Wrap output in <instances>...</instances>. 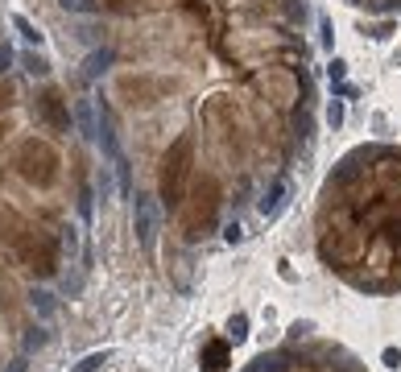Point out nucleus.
Returning a JSON list of instances; mask_svg holds the SVG:
<instances>
[{
    "label": "nucleus",
    "instance_id": "nucleus-1",
    "mask_svg": "<svg viewBox=\"0 0 401 372\" xmlns=\"http://www.w3.org/2000/svg\"><path fill=\"white\" fill-rule=\"evenodd\" d=\"M83 46L96 141L145 244L273 219L315 154L310 0H54Z\"/></svg>",
    "mask_w": 401,
    "mask_h": 372
},
{
    "label": "nucleus",
    "instance_id": "nucleus-2",
    "mask_svg": "<svg viewBox=\"0 0 401 372\" xmlns=\"http://www.w3.org/2000/svg\"><path fill=\"white\" fill-rule=\"evenodd\" d=\"M315 253L356 294H401V145L368 141L335 161L315 198Z\"/></svg>",
    "mask_w": 401,
    "mask_h": 372
},
{
    "label": "nucleus",
    "instance_id": "nucleus-3",
    "mask_svg": "<svg viewBox=\"0 0 401 372\" xmlns=\"http://www.w3.org/2000/svg\"><path fill=\"white\" fill-rule=\"evenodd\" d=\"M236 372H368L360 356L323 335H294L257 352Z\"/></svg>",
    "mask_w": 401,
    "mask_h": 372
},
{
    "label": "nucleus",
    "instance_id": "nucleus-4",
    "mask_svg": "<svg viewBox=\"0 0 401 372\" xmlns=\"http://www.w3.org/2000/svg\"><path fill=\"white\" fill-rule=\"evenodd\" d=\"M17 66L29 79H50V71H54V66H50V59H46V54H38L34 46H29V50H17Z\"/></svg>",
    "mask_w": 401,
    "mask_h": 372
},
{
    "label": "nucleus",
    "instance_id": "nucleus-5",
    "mask_svg": "<svg viewBox=\"0 0 401 372\" xmlns=\"http://www.w3.org/2000/svg\"><path fill=\"white\" fill-rule=\"evenodd\" d=\"M352 9H360L368 17H401V0H343Z\"/></svg>",
    "mask_w": 401,
    "mask_h": 372
},
{
    "label": "nucleus",
    "instance_id": "nucleus-6",
    "mask_svg": "<svg viewBox=\"0 0 401 372\" xmlns=\"http://www.w3.org/2000/svg\"><path fill=\"white\" fill-rule=\"evenodd\" d=\"M13 29H17L21 38H25V46H34V50H38L41 41H46V34H41L38 25H34V21L25 17V13H13Z\"/></svg>",
    "mask_w": 401,
    "mask_h": 372
},
{
    "label": "nucleus",
    "instance_id": "nucleus-7",
    "mask_svg": "<svg viewBox=\"0 0 401 372\" xmlns=\"http://www.w3.org/2000/svg\"><path fill=\"white\" fill-rule=\"evenodd\" d=\"M100 372H108V368H100Z\"/></svg>",
    "mask_w": 401,
    "mask_h": 372
}]
</instances>
